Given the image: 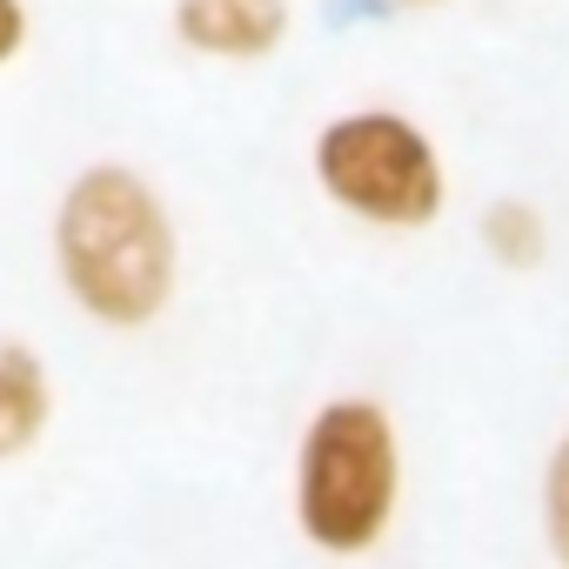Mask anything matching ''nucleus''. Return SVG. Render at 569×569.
Wrapping results in <instances>:
<instances>
[{"label": "nucleus", "mask_w": 569, "mask_h": 569, "mask_svg": "<svg viewBox=\"0 0 569 569\" xmlns=\"http://www.w3.org/2000/svg\"><path fill=\"white\" fill-rule=\"evenodd\" d=\"M54 268L81 316L108 329H148L174 302L181 241L148 174L101 161L81 168L54 208Z\"/></svg>", "instance_id": "1"}, {"label": "nucleus", "mask_w": 569, "mask_h": 569, "mask_svg": "<svg viewBox=\"0 0 569 569\" xmlns=\"http://www.w3.org/2000/svg\"><path fill=\"white\" fill-rule=\"evenodd\" d=\"M402 509V436L376 396H329L296 442V529L322 556H369Z\"/></svg>", "instance_id": "2"}, {"label": "nucleus", "mask_w": 569, "mask_h": 569, "mask_svg": "<svg viewBox=\"0 0 569 569\" xmlns=\"http://www.w3.org/2000/svg\"><path fill=\"white\" fill-rule=\"evenodd\" d=\"M316 181L336 208L376 228H429L449 194L436 141L389 108L336 114L316 134Z\"/></svg>", "instance_id": "3"}, {"label": "nucleus", "mask_w": 569, "mask_h": 569, "mask_svg": "<svg viewBox=\"0 0 569 569\" xmlns=\"http://www.w3.org/2000/svg\"><path fill=\"white\" fill-rule=\"evenodd\" d=\"M174 34L214 61H261L289 34V0H174Z\"/></svg>", "instance_id": "4"}, {"label": "nucleus", "mask_w": 569, "mask_h": 569, "mask_svg": "<svg viewBox=\"0 0 569 569\" xmlns=\"http://www.w3.org/2000/svg\"><path fill=\"white\" fill-rule=\"evenodd\" d=\"M54 422V382L48 362L34 356V342L0 336V462H21L41 449Z\"/></svg>", "instance_id": "5"}, {"label": "nucleus", "mask_w": 569, "mask_h": 569, "mask_svg": "<svg viewBox=\"0 0 569 569\" xmlns=\"http://www.w3.org/2000/svg\"><path fill=\"white\" fill-rule=\"evenodd\" d=\"M482 248H489V261H502V268H536L542 248H549V228H542V214H536L529 201H496V208L482 214Z\"/></svg>", "instance_id": "6"}, {"label": "nucleus", "mask_w": 569, "mask_h": 569, "mask_svg": "<svg viewBox=\"0 0 569 569\" xmlns=\"http://www.w3.org/2000/svg\"><path fill=\"white\" fill-rule=\"evenodd\" d=\"M542 549L556 556V569H569V429L542 462Z\"/></svg>", "instance_id": "7"}, {"label": "nucleus", "mask_w": 569, "mask_h": 569, "mask_svg": "<svg viewBox=\"0 0 569 569\" xmlns=\"http://www.w3.org/2000/svg\"><path fill=\"white\" fill-rule=\"evenodd\" d=\"M21 48H28V8L21 0H0V68H8Z\"/></svg>", "instance_id": "8"}, {"label": "nucleus", "mask_w": 569, "mask_h": 569, "mask_svg": "<svg viewBox=\"0 0 569 569\" xmlns=\"http://www.w3.org/2000/svg\"><path fill=\"white\" fill-rule=\"evenodd\" d=\"M409 8H422V0H409Z\"/></svg>", "instance_id": "9"}]
</instances>
